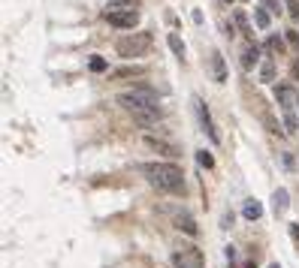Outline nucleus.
I'll list each match as a JSON object with an SVG mask.
<instances>
[{
  "instance_id": "nucleus-1",
  "label": "nucleus",
  "mask_w": 299,
  "mask_h": 268,
  "mask_svg": "<svg viewBox=\"0 0 299 268\" xmlns=\"http://www.w3.org/2000/svg\"><path fill=\"white\" fill-rule=\"evenodd\" d=\"M115 103L121 108H127L133 114V121L142 124V127H151L163 118V108H160V100L154 97L151 88H133V91H121L115 97Z\"/></svg>"
},
{
  "instance_id": "nucleus-2",
  "label": "nucleus",
  "mask_w": 299,
  "mask_h": 268,
  "mask_svg": "<svg viewBox=\"0 0 299 268\" xmlns=\"http://www.w3.org/2000/svg\"><path fill=\"white\" fill-rule=\"evenodd\" d=\"M139 172L148 178V184L163 190V193H184V172L175 163H139Z\"/></svg>"
},
{
  "instance_id": "nucleus-3",
  "label": "nucleus",
  "mask_w": 299,
  "mask_h": 268,
  "mask_svg": "<svg viewBox=\"0 0 299 268\" xmlns=\"http://www.w3.org/2000/svg\"><path fill=\"white\" fill-rule=\"evenodd\" d=\"M275 100H278L281 114H284V130H287V133H296V130H299V121H296L299 94H296L290 85H278V88H275Z\"/></svg>"
},
{
  "instance_id": "nucleus-4",
  "label": "nucleus",
  "mask_w": 299,
  "mask_h": 268,
  "mask_svg": "<svg viewBox=\"0 0 299 268\" xmlns=\"http://www.w3.org/2000/svg\"><path fill=\"white\" fill-rule=\"evenodd\" d=\"M151 33L148 30H142V33H130V36H121V40L115 43V52H118V57H142L148 49H151Z\"/></svg>"
},
{
  "instance_id": "nucleus-5",
  "label": "nucleus",
  "mask_w": 299,
  "mask_h": 268,
  "mask_svg": "<svg viewBox=\"0 0 299 268\" xmlns=\"http://www.w3.org/2000/svg\"><path fill=\"white\" fill-rule=\"evenodd\" d=\"M194 111H197V121H200V127H203V133L218 145L221 142V133H218V127H215V121H212V114H209V106L200 100V97H194Z\"/></svg>"
},
{
  "instance_id": "nucleus-6",
  "label": "nucleus",
  "mask_w": 299,
  "mask_h": 268,
  "mask_svg": "<svg viewBox=\"0 0 299 268\" xmlns=\"http://www.w3.org/2000/svg\"><path fill=\"white\" fill-rule=\"evenodd\" d=\"M106 21L112 27H121V30H133L139 24V12L136 9H106Z\"/></svg>"
},
{
  "instance_id": "nucleus-7",
  "label": "nucleus",
  "mask_w": 299,
  "mask_h": 268,
  "mask_svg": "<svg viewBox=\"0 0 299 268\" xmlns=\"http://www.w3.org/2000/svg\"><path fill=\"white\" fill-rule=\"evenodd\" d=\"M203 253L197 247H181L172 253V268H203Z\"/></svg>"
},
{
  "instance_id": "nucleus-8",
  "label": "nucleus",
  "mask_w": 299,
  "mask_h": 268,
  "mask_svg": "<svg viewBox=\"0 0 299 268\" xmlns=\"http://www.w3.org/2000/svg\"><path fill=\"white\" fill-rule=\"evenodd\" d=\"M209 75H212L215 85H224V82H227V60H224V54H221L218 49L209 52Z\"/></svg>"
},
{
  "instance_id": "nucleus-9",
  "label": "nucleus",
  "mask_w": 299,
  "mask_h": 268,
  "mask_svg": "<svg viewBox=\"0 0 299 268\" xmlns=\"http://www.w3.org/2000/svg\"><path fill=\"white\" fill-rule=\"evenodd\" d=\"M142 142H145V148H151V151H157V154H163V157H169V160L181 157V151H178V148H175L172 142H166V139H157V136H145Z\"/></svg>"
},
{
  "instance_id": "nucleus-10",
  "label": "nucleus",
  "mask_w": 299,
  "mask_h": 268,
  "mask_svg": "<svg viewBox=\"0 0 299 268\" xmlns=\"http://www.w3.org/2000/svg\"><path fill=\"white\" fill-rule=\"evenodd\" d=\"M175 226L181 229L184 235H191V238H197V235H200V226H197V220H194L188 211H178V214H175Z\"/></svg>"
},
{
  "instance_id": "nucleus-11",
  "label": "nucleus",
  "mask_w": 299,
  "mask_h": 268,
  "mask_svg": "<svg viewBox=\"0 0 299 268\" xmlns=\"http://www.w3.org/2000/svg\"><path fill=\"white\" fill-rule=\"evenodd\" d=\"M257 60H260V49H257L254 40H248V43L242 46V69H254Z\"/></svg>"
},
{
  "instance_id": "nucleus-12",
  "label": "nucleus",
  "mask_w": 299,
  "mask_h": 268,
  "mask_svg": "<svg viewBox=\"0 0 299 268\" xmlns=\"http://www.w3.org/2000/svg\"><path fill=\"white\" fill-rule=\"evenodd\" d=\"M260 82H275V54L263 57L260 63Z\"/></svg>"
},
{
  "instance_id": "nucleus-13",
  "label": "nucleus",
  "mask_w": 299,
  "mask_h": 268,
  "mask_svg": "<svg viewBox=\"0 0 299 268\" xmlns=\"http://www.w3.org/2000/svg\"><path fill=\"white\" fill-rule=\"evenodd\" d=\"M287 199H290V193H287L284 187H278V190H275V196H272V205H275V214H284V211H287V205H290Z\"/></svg>"
},
{
  "instance_id": "nucleus-14",
  "label": "nucleus",
  "mask_w": 299,
  "mask_h": 268,
  "mask_svg": "<svg viewBox=\"0 0 299 268\" xmlns=\"http://www.w3.org/2000/svg\"><path fill=\"white\" fill-rule=\"evenodd\" d=\"M166 43H169V49H172L175 57H184V52H188V49H184V40H181L178 33H166Z\"/></svg>"
},
{
  "instance_id": "nucleus-15",
  "label": "nucleus",
  "mask_w": 299,
  "mask_h": 268,
  "mask_svg": "<svg viewBox=\"0 0 299 268\" xmlns=\"http://www.w3.org/2000/svg\"><path fill=\"white\" fill-rule=\"evenodd\" d=\"M242 214H245L248 220H257L260 214H263V205H260L257 199H248V202H245V208H242Z\"/></svg>"
},
{
  "instance_id": "nucleus-16",
  "label": "nucleus",
  "mask_w": 299,
  "mask_h": 268,
  "mask_svg": "<svg viewBox=\"0 0 299 268\" xmlns=\"http://www.w3.org/2000/svg\"><path fill=\"white\" fill-rule=\"evenodd\" d=\"M233 18H236V24H239V30H242L245 36H248V40H254V30H251V24H248V15H245L242 9H236V12H233Z\"/></svg>"
},
{
  "instance_id": "nucleus-17",
  "label": "nucleus",
  "mask_w": 299,
  "mask_h": 268,
  "mask_svg": "<svg viewBox=\"0 0 299 268\" xmlns=\"http://www.w3.org/2000/svg\"><path fill=\"white\" fill-rule=\"evenodd\" d=\"M254 24L260 30H269V12H266V6H257L254 9Z\"/></svg>"
},
{
  "instance_id": "nucleus-18",
  "label": "nucleus",
  "mask_w": 299,
  "mask_h": 268,
  "mask_svg": "<svg viewBox=\"0 0 299 268\" xmlns=\"http://www.w3.org/2000/svg\"><path fill=\"white\" fill-rule=\"evenodd\" d=\"M142 72H145L142 66H121L112 72V79H130V75H142Z\"/></svg>"
},
{
  "instance_id": "nucleus-19",
  "label": "nucleus",
  "mask_w": 299,
  "mask_h": 268,
  "mask_svg": "<svg viewBox=\"0 0 299 268\" xmlns=\"http://www.w3.org/2000/svg\"><path fill=\"white\" fill-rule=\"evenodd\" d=\"M88 69H91V72H106V69H109V63H106V57H100V54H91V60H88Z\"/></svg>"
},
{
  "instance_id": "nucleus-20",
  "label": "nucleus",
  "mask_w": 299,
  "mask_h": 268,
  "mask_svg": "<svg viewBox=\"0 0 299 268\" xmlns=\"http://www.w3.org/2000/svg\"><path fill=\"white\" fill-rule=\"evenodd\" d=\"M269 54H284V43H281V36H269Z\"/></svg>"
},
{
  "instance_id": "nucleus-21",
  "label": "nucleus",
  "mask_w": 299,
  "mask_h": 268,
  "mask_svg": "<svg viewBox=\"0 0 299 268\" xmlns=\"http://www.w3.org/2000/svg\"><path fill=\"white\" fill-rule=\"evenodd\" d=\"M197 163H200L203 169H212V166H215V157L209 154V151H197Z\"/></svg>"
},
{
  "instance_id": "nucleus-22",
  "label": "nucleus",
  "mask_w": 299,
  "mask_h": 268,
  "mask_svg": "<svg viewBox=\"0 0 299 268\" xmlns=\"http://www.w3.org/2000/svg\"><path fill=\"white\" fill-rule=\"evenodd\" d=\"M139 3V0H109V9H118V6H127V9H133Z\"/></svg>"
},
{
  "instance_id": "nucleus-23",
  "label": "nucleus",
  "mask_w": 299,
  "mask_h": 268,
  "mask_svg": "<svg viewBox=\"0 0 299 268\" xmlns=\"http://www.w3.org/2000/svg\"><path fill=\"white\" fill-rule=\"evenodd\" d=\"M260 3H263L269 12H281V0H260Z\"/></svg>"
},
{
  "instance_id": "nucleus-24",
  "label": "nucleus",
  "mask_w": 299,
  "mask_h": 268,
  "mask_svg": "<svg viewBox=\"0 0 299 268\" xmlns=\"http://www.w3.org/2000/svg\"><path fill=\"white\" fill-rule=\"evenodd\" d=\"M287 43H290L293 49H299V30H287Z\"/></svg>"
},
{
  "instance_id": "nucleus-25",
  "label": "nucleus",
  "mask_w": 299,
  "mask_h": 268,
  "mask_svg": "<svg viewBox=\"0 0 299 268\" xmlns=\"http://www.w3.org/2000/svg\"><path fill=\"white\" fill-rule=\"evenodd\" d=\"M287 9H290V15H293V18H299V3H296V0H290Z\"/></svg>"
},
{
  "instance_id": "nucleus-26",
  "label": "nucleus",
  "mask_w": 299,
  "mask_h": 268,
  "mask_svg": "<svg viewBox=\"0 0 299 268\" xmlns=\"http://www.w3.org/2000/svg\"><path fill=\"white\" fill-rule=\"evenodd\" d=\"M290 72H293V79L299 82V60H293V66H290Z\"/></svg>"
},
{
  "instance_id": "nucleus-27",
  "label": "nucleus",
  "mask_w": 299,
  "mask_h": 268,
  "mask_svg": "<svg viewBox=\"0 0 299 268\" xmlns=\"http://www.w3.org/2000/svg\"><path fill=\"white\" fill-rule=\"evenodd\" d=\"M290 235H293V238H299V226H296V223L290 226Z\"/></svg>"
},
{
  "instance_id": "nucleus-28",
  "label": "nucleus",
  "mask_w": 299,
  "mask_h": 268,
  "mask_svg": "<svg viewBox=\"0 0 299 268\" xmlns=\"http://www.w3.org/2000/svg\"><path fill=\"white\" fill-rule=\"evenodd\" d=\"M245 268H254V262H248V265H245Z\"/></svg>"
},
{
  "instance_id": "nucleus-29",
  "label": "nucleus",
  "mask_w": 299,
  "mask_h": 268,
  "mask_svg": "<svg viewBox=\"0 0 299 268\" xmlns=\"http://www.w3.org/2000/svg\"><path fill=\"white\" fill-rule=\"evenodd\" d=\"M269 268H278V265H269Z\"/></svg>"
},
{
  "instance_id": "nucleus-30",
  "label": "nucleus",
  "mask_w": 299,
  "mask_h": 268,
  "mask_svg": "<svg viewBox=\"0 0 299 268\" xmlns=\"http://www.w3.org/2000/svg\"><path fill=\"white\" fill-rule=\"evenodd\" d=\"M227 3H233V0H227Z\"/></svg>"
},
{
  "instance_id": "nucleus-31",
  "label": "nucleus",
  "mask_w": 299,
  "mask_h": 268,
  "mask_svg": "<svg viewBox=\"0 0 299 268\" xmlns=\"http://www.w3.org/2000/svg\"><path fill=\"white\" fill-rule=\"evenodd\" d=\"M230 268H233V265H230Z\"/></svg>"
}]
</instances>
